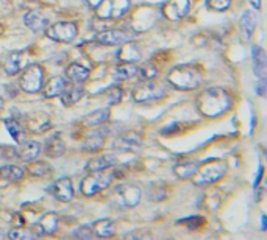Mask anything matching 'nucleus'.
Instances as JSON below:
<instances>
[{"label": "nucleus", "instance_id": "a18cd8bd", "mask_svg": "<svg viewBox=\"0 0 267 240\" xmlns=\"http://www.w3.org/2000/svg\"><path fill=\"white\" fill-rule=\"evenodd\" d=\"M261 229H265V215H262V228Z\"/></svg>", "mask_w": 267, "mask_h": 240}, {"label": "nucleus", "instance_id": "7c9ffc66", "mask_svg": "<svg viewBox=\"0 0 267 240\" xmlns=\"http://www.w3.org/2000/svg\"><path fill=\"white\" fill-rule=\"evenodd\" d=\"M20 62H22V55L19 52H11L5 59V72L8 75H16L20 71V67H22Z\"/></svg>", "mask_w": 267, "mask_h": 240}, {"label": "nucleus", "instance_id": "c756f323", "mask_svg": "<svg viewBox=\"0 0 267 240\" xmlns=\"http://www.w3.org/2000/svg\"><path fill=\"white\" fill-rule=\"evenodd\" d=\"M110 119V109L108 108H102V109H97V111L88 114L85 117V123L88 126H94V125H100V123H105L107 120Z\"/></svg>", "mask_w": 267, "mask_h": 240}, {"label": "nucleus", "instance_id": "7ed1b4c3", "mask_svg": "<svg viewBox=\"0 0 267 240\" xmlns=\"http://www.w3.org/2000/svg\"><path fill=\"white\" fill-rule=\"evenodd\" d=\"M228 170L227 162L219 159H210L205 162V165L200 164L198 172L194 175V184L195 186H210L217 183L225 177V173Z\"/></svg>", "mask_w": 267, "mask_h": 240}, {"label": "nucleus", "instance_id": "ddd939ff", "mask_svg": "<svg viewBox=\"0 0 267 240\" xmlns=\"http://www.w3.org/2000/svg\"><path fill=\"white\" fill-rule=\"evenodd\" d=\"M142 147V139L136 133H125L114 141V148L125 153H136Z\"/></svg>", "mask_w": 267, "mask_h": 240}, {"label": "nucleus", "instance_id": "4be33fe9", "mask_svg": "<svg viewBox=\"0 0 267 240\" xmlns=\"http://www.w3.org/2000/svg\"><path fill=\"white\" fill-rule=\"evenodd\" d=\"M83 95H85V89L81 86H78V84L69 86L68 84V87L63 91V94H61L59 97H61V101H63L64 106H72L78 100H81V97H83Z\"/></svg>", "mask_w": 267, "mask_h": 240}, {"label": "nucleus", "instance_id": "c85d7f7f", "mask_svg": "<svg viewBox=\"0 0 267 240\" xmlns=\"http://www.w3.org/2000/svg\"><path fill=\"white\" fill-rule=\"evenodd\" d=\"M5 126H7V131L11 134V138L14 139L16 144H20L25 141V131L22 128L17 120L14 119H5Z\"/></svg>", "mask_w": 267, "mask_h": 240}, {"label": "nucleus", "instance_id": "9b49d317", "mask_svg": "<svg viewBox=\"0 0 267 240\" xmlns=\"http://www.w3.org/2000/svg\"><path fill=\"white\" fill-rule=\"evenodd\" d=\"M116 193L119 196L122 206H125V208L138 206V203L141 200V195H142L141 189L135 184H119L116 187Z\"/></svg>", "mask_w": 267, "mask_h": 240}, {"label": "nucleus", "instance_id": "5701e85b", "mask_svg": "<svg viewBox=\"0 0 267 240\" xmlns=\"http://www.w3.org/2000/svg\"><path fill=\"white\" fill-rule=\"evenodd\" d=\"M64 150H66L64 142L61 141V138L56 136V134L52 136L46 142V145H44V151H46V155L49 158H59V156H63L64 155Z\"/></svg>", "mask_w": 267, "mask_h": 240}, {"label": "nucleus", "instance_id": "f3484780", "mask_svg": "<svg viewBox=\"0 0 267 240\" xmlns=\"http://www.w3.org/2000/svg\"><path fill=\"white\" fill-rule=\"evenodd\" d=\"M24 22L27 28H30L35 33H43L49 27V19L44 14H41L39 11H28L24 16Z\"/></svg>", "mask_w": 267, "mask_h": 240}, {"label": "nucleus", "instance_id": "bb28decb", "mask_svg": "<svg viewBox=\"0 0 267 240\" xmlns=\"http://www.w3.org/2000/svg\"><path fill=\"white\" fill-rule=\"evenodd\" d=\"M256 24H258V20L255 17V14L247 10V11H244L242 13V17H241V28L245 35V38L250 39L252 35L255 33V28H256Z\"/></svg>", "mask_w": 267, "mask_h": 240}, {"label": "nucleus", "instance_id": "a878e982", "mask_svg": "<svg viewBox=\"0 0 267 240\" xmlns=\"http://www.w3.org/2000/svg\"><path fill=\"white\" fill-rule=\"evenodd\" d=\"M92 232L97 237H111L116 232V225L110 218H102L92 225Z\"/></svg>", "mask_w": 267, "mask_h": 240}, {"label": "nucleus", "instance_id": "4c0bfd02", "mask_svg": "<svg viewBox=\"0 0 267 240\" xmlns=\"http://www.w3.org/2000/svg\"><path fill=\"white\" fill-rule=\"evenodd\" d=\"M178 223L188 225V229H197V228H200L205 223V220H203V218H200V217H191V218H186V220H180Z\"/></svg>", "mask_w": 267, "mask_h": 240}, {"label": "nucleus", "instance_id": "39448f33", "mask_svg": "<svg viewBox=\"0 0 267 240\" xmlns=\"http://www.w3.org/2000/svg\"><path fill=\"white\" fill-rule=\"evenodd\" d=\"M46 80V72L39 64L27 65L25 71L19 77V86L20 89L27 94H36L43 89Z\"/></svg>", "mask_w": 267, "mask_h": 240}, {"label": "nucleus", "instance_id": "e433bc0d", "mask_svg": "<svg viewBox=\"0 0 267 240\" xmlns=\"http://www.w3.org/2000/svg\"><path fill=\"white\" fill-rule=\"evenodd\" d=\"M122 97H124V91L120 89V87H111V89L107 92V100L110 101V105H117Z\"/></svg>", "mask_w": 267, "mask_h": 240}, {"label": "nucleus", "instance_id": "58836bf2", "mask_svg": "<svg viewBox=\"0 0 267 240\" xmlns=\"http://www.w3.org/2000/svg\"><path fill=\"white\" fill-rule=\"evenodd\" d=\"M77 237H81V238H92L94 237V232H92V228L89 226H81L77 232H75Z\"/></svg>", "mask_w": 267, "mask_h": 240}, {"label": "nucleus", "instance_id": "c03bdc74", "mask_svg": "<svg viewBox=\"0 0 267 240\" xmlns=\"http://www.w3.org/2000/svg\"><path fill=\"white\" fill-rule=\"evenodd\" d=\"M261 175H262V167H259V172H258V177H256V180H255V183H253V186L256 187V184L259 183V178H261Z\"/></svg>", "mask_w": 267, "mask_h": 240}, {"label": "nucleus", "instance_id": "a19ab883", "mask_svg": "<svg viewBox=\"0 0 267 240\" xmlns=\"http://www.w3.org/2000/svg\"><path fill=\"white\" fill-rule=\"evenodd\" d=\"M86 2V5L91 8V10H95L100 4H102V0H85Z\"/></svg>", "mask_w": 267, "mask_h": 240}, {"label": "nucleus", "instance_id": "9d476101", "mask_svg": "<svg viewBox=\"0 0 267 240\" xmlns=\"http://www.w3.org/2000/svg\"><path fill=\"white\" fill-rule=\"evenodd\" d=\"M58 226H59V215L55 212H47L39 218V222L36 225L31 226V231L36 237L44 234L50 235L58 231Z\"/></svg>", "mask_w": 267, "mask_h": 240}, {"label": "nucleus", "instance_id": "20e7f679", "mask_svg": "<svg viewBox=\"0 0 267 240\" xmlns=\"http://www.w3.org/2000/svg\"><path fill=\"white\" fill-rule=\"evenodd\" d=\"M113 178H114V175L107 173V170L89 172L80 183V192L83 195H86V196H92V195H95L102 190L108 189Z\"/></svg>", "mask_w": 267, "mask_h": 240}, {"label": "nucleus", "instance_id": "aec40b11", "mask_svg": "<svg viewBox=\"0 0 267 240\" xmlns=\"http://www.w3.org/2000/svg\"><path fill=\"white\" fill-rule=\"evenodd\" d=\"M44 87V97L46 98H53V97H59L63 94V91L68 87V80L63 77H53L49 80V83Z\"/></svg>", "mask_w": 267, "mask_h": 240}, {"label": "nucleus", "instance_id": "1a4fd4ad", "mask_svg": "<svg viewBox=\"0 0 267 240\" xmlns=\"http://www.w3.org/2000/svg\"><path fill=\"white\" fill-rule=\"evenodd\" d=\"M135 33L127 30H107L95 36V41L102 46H120V44L131 41Z\"/></svg>", "mask_w": 267, "mask_h": 240}, {"label": "nucleus", "instance_id": "79ce46f5", "mask_svg": "<svg viewBox=\"0 0 267 240\" xmlns=\"http://www.w3.org/2000/svg\"><path fill=\"white\" fill-rule=\"evenodd\" d=\"M10 150V147H0V159H5V158H8L10 155H8V151Z\"/></svg>", "mask_w": 267, "mask_h": 240}, {"label": "nucleus", "instance_id": "c9c22d12", "mask_svg": "<svg viewBox=\"0 0 267 240\" xmlns=\"http://www.w3.org/2000/svg\"><path fill=\"white\" fill-rule=\"evenodd\" d=\"M233 0H205V4H207L208 8L214 10V11H225L228 10L231 5Z\"/></svg>", "mask_w": 267, "mask_h": 240}, {"label": "nucleus", "instance_id": "2f4dec72", "mask_svg": "<svg viewBox=\"0 0 267 240\" xmlns=\"http://www.w3.org/2000/svg\"><path fill=\"white\" fill-rule=\"evenodd\" d=\"M158 74H159V71H158L156 65L149 62L146 65H142V67H138V74L136 75L139 77L141 81H150V80H156Z\"/></svg>", "mask_w": 267, "mask_h": 240}, {"label": "nucleus", "instance_id": "b1692460", "mask_svg": "<svg viewBox=\"0 0 267 240\" xmlns=\"http://www.w3.org/2000/svg\"><path fill=\"white\" fill-rule=\"evenodd\" d=\"M198 168H200V162H197V161H188V162L177 164L175 168H174V173L177 175L178 178H181V180H189V178H192L194 175L198 172Z\"/></svg>", "mask_w": 267, "mask_h": 240}, {"label": "nucleus", "instance_id": "4468645a", "mask_svg": "<svg viewBox=\"0 0 267 240\" xmlns=\"http://www.w3.org/2000/svg\"><path fill=\"white\" fill-rule=\"evenodd\" d=\"M17 145L19 147L14 148V153H16L14 156L19 158L20 161H24V162L35 161L41 153V144H38L35 141H24V142H20Z\"/></svg>", "mask_w": 267, "mask_h": 240}, {"label": "nucleus", "instance_id": "6ab92c4d", "mask_svg": "<svg viewBox=\"0 0 267 240\" xmlns=\"http://www.w3.org/2000/svg\"><path fill=\"white\" fill-rule=\"evenodd\" d=\"M116 56L122 62H136V61L141 59L139 49L136 47V44L131 42V41L120 44V49H119V52H117Z\"/></svg>", "mask_w": 267, "mask_h": 240}, {"label": "nucleus", "instance_id": "dca6fc26", "mask_svg": "<svg viewBox=\"0 0 267 240\" xmlns=\"http://www.w3.org/2000/svg\"><path fill=\"white\" fill-rule=\"evenodd\" d=\"M52 193L55 195V198L59 201H71L74 198V184L69 178H59L53 187H52Z\"/></svg>", "mask_w": 267, "mask_h": 240}, {"label": "nucleus", "instance_id": "a211bd4d", "mask_svg": "<svg viewBox=\"0 0 267 240\" xmlns=\"http://www.w3.org/2000/svg\"><path fill=\"white\" fill-rule=\"evenodd\" d=\"M89 74H91L89 67H86V65L80 64V62H72L66 69V77L69 78V81H72L75 84L85 83L89 78Z\"/></svg>", "mask_w": 267, "mask_h": 240}, {"label": "nucleus", "instance_id": "f8f14e48", "mask_svg": "<svg viewBox=\"0 0 267 240\" xmlns=\"http://www.w3.org/2000/svg\"><path fill=\"white\" fill-rule=\"evenodd\" d=\"M191 0H168L162 7V14L169 20H181L188 14Z\"/></svg>", "mask_w": 267, "mask_h": 240}, {"label": "nucleus", "instance_id": "cd10ccee", "mask_svg": "<svg viewBox=\"0 0 267 240\" xmlns=\"http://www.w3.org/2000/svg\"><path fill=\"white\" fill-rule=\"evenodd\" d=\"M253 71L258 78L265 77V52L261 47H253Z\"/></svg>", "mask_w": 267, "mask_h": 240}, {"label": "nucleus", "instance_id": "37998d69", "mask_svg": "<svg viewBox=\"0 0 267 240\" xmlns=\"http://www.w3.org/2000/svg\"><path fill=\"white\" fill-rule=\"evenodd\" d=\"M250 4H252V7L256 8V10L261 8V0H250Z\"/></svg>", "mask_w": 267, "mask_h": 240}, {"label": "nucleus", "instance_id": "2eb2a0df", "mask_svg": "<svg viewBox=\"0 0 267 240\" xmlns=\"http://www.w3.org/2000/svg\"><path fill=\"white\" fill-rule=\"evenodd\" d=\"M25 177V170L19 165H2L0 167V186H8L13 183L22 181Z\"/></svg>", "mask_w": 267, "mask_h": 240}, {"label": "nucleus", "instance_id": "ea45409f", "mask_svg": "<svg viewBox=\"0 0 267 240\" xmlns=\"http://www.w3.org/2000/svg\"><path fill=\"white\" fill-rule=\"evenodd\" d=\"M264 91H265V80L259 78V81L256 84V92H258V95H264Z\"/></svg>", "mask_w": 267, "mask_h": 240}, {"label": "nucleus", "instance_id": "f704fd0d", "mask_svg": "<svg viewBox=\"0 0 267 240\" xmlns=\"http://www.w3.org/2000/svg\"><path fill=\"white\" fill-rule=\"evenodd\" d=\"M8 235H10L11 238H14V240H28V238L36 237V235L33 234V231H31V229H27V228H14V229L10 231Z\"/></svg>", "mask_w": 267, "mask_h": 240}, {"label": "nucleus", "instance_id": "49530a36", "mask_svg": "<svg viewBox=\"0 0 267 240\" xmlns=\"http://www.w3.org/2000/svg\"><path fill=\"white\" fill-rule=\"evenodd\" d=\"M2 108H4V98L0 97V109H2Z\"/></svg>", "mask_w": 267, "mask_h": 240}, {"label": "nucleus", "instance_id": "72a5a7b5", "mask_svg": "<svg viewBox=\"0 0 267 240\" xmlns=\"http://www.w3.org/2000/svg\"><path fill=\"white\" fill-rule=\"evenodd\" d=\"M28 172L33 175V177L43 178V177H46V175H50L52 168L44 161H36V162H31V165L28 167Z\"/></svg>", "mask_w": 267, "mask_h": 240}, {"label": "nucleus", "instance_id": "473e14b6", "mask_svg": "<svg viewBox=\"0 0 267 240\" xmlns=\"http://www.w3.org/2000/svg\"><path fill=\"white\" fill-rule=\"evenodd\" d=\"M104 131H95L94 134H91L86 141H85V144H83V148L85 150H89V151H97L102 145H104Z\"/></svg>", "mask_w": 267, "mask_h": 240}, {"label": "nucleus", "instance_id": "423d86ee", "mask_svg": "<svg viewBox=\"0 0 267 240\" xmlns=\"http://www.w3.org/2000/svg\"><path fill=\"white\" fill-rule=\"evenodd\" d=\"M166 94H168V87L162 83L156 80L141 81V84H138L133 91V100L136 103H149V101L161 100Z\"/></svg>", "mask_w": 267, "mask_h": 240}, {"label": "nucleus", "instance_id": "f257e3e1", "mask_svg": "<svg viewBox=\"0 0 267 240\" xmlns=\"http://www.w3.org/2000/svg\"><path fill=\"white\" fill-rule=\"evenodd\" d=\"M195 106L202 116L216 119L222 116L223 113H227L233 106V98L225 89H220V87H210V89L203 91L197 97Z\"/></svg>", "mask_w": 267, "mask_h": 240}, {"label": "nucleus", "instance_id": "0eeeda50", "mask_svg": "<svg viewBox=\"0 0 267 240\" xmlns=\"http://www.w3.org/2000/svg\"><path fill=\"white\" fill-rule=\"evenodd\" d=\"M130 8V0H102L95 8L100 19H120Z\"/></svg>", "mask_w": 267, "mask_h": 240}, {"label": "nucleus", "instance_id": "f03ea898", "mask_svg": "<svg viewBox=\"0 0 267 240\" xmlns=\"http://www.w3.org/2000/svg\"><path fill=\"white\" fill-rule=\"evenodd\" d=\"M203 72L195 64H180L172 67L168 75L166 81L169 86L180 91H194L202 84Z\"/></svg>", "mask_w": 267, "mask_h": 240}, {"label": "nucleus", "instance_id": "393cba45", "mask_svg": "<svg viewBox=\"0 0 267 240\" xmlns=\"http://www.w3.org/2000/svg\"><path fill=\"white\" fill-rule=\"evenodd\" d=\"M116 164V156L114 155H102L89 161L88 164V172H102L113 167Z\"/></svg>", "mask_w": 267, "mask_h": 240}, {"label": "nucleus", "instance_id": "412c9836", "mask_svg": "<svg viewBox=\"0 0 267 240\" xmlns=\"http://www.w3.org/2000/svg\"><path fill=\"white\" fill-rule=\"evenodd\" d=\"M138 74V65H135V62H122L119 65H116L113 71V77L119 81H127L135 78Z\"/></svg>", "mask_w": 267, "mask_h": 240}, {"label": "nucleus", "instance_id": "6e6552de", "mask_svg": "<svg viewBox=\"0 0 267 240\" xmlns=\"http://www.w3.org/2000/svg\"><path fill=\"white\" fill-rule=\"evenodd\" d=\"M78 28L74 22H56L52 27H47L46 35L56 42H71L75 39Z\"/></svg>", "mask_w": 267, "mask_h": 240}]
</instances>
